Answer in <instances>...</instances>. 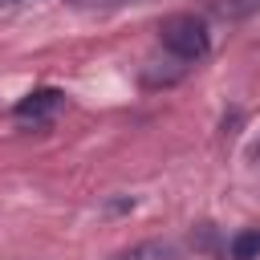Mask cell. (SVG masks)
<instances>
[{
    "mask_svg": "<svg viewBox=\"0 0 260 260\" xmlns=\"http://www.w3.org/2000/svg\"><path fill=\"white\" fill-rule=\"evenodd\" d=\"M158 41L171 57L179 61H203L211 53V32H207V20L195 16V12H171L162 16L158 24Z\"/></svg>",
    "mask_w": 260,
    "mask_h": 260,
    "instance_id": "1",
    "label": "cell"
},
{
    "mask_svg": "<svg viewBox=\"0 0 260 260\" xmlns=\"http://www.w3.org/2000/svg\"><path fill=\"white\" fill-rule=\"evenodd\" d=\"M61 102H65V93L61 89H53V85H45V89H32V93H24L16 106H12V118L20 122V126H41V122H49L57 110H61Z\"/></svg>",
    "mask_w": 260,
    "mask_h": 260,
    "instance_id": "2",
    "label": "cell"
},
{
    "mask_svg": "<svg viewBox=\"0 0 260 260\" xmlns=\"http://www.w3.org/2000/svg\"><path fill=\"white\" fill-rule=\"evenodd\" d=\"M175 256H179L175 244H167V240H142V244H134V248L114 252L110 260H175Z\"/></svg>",
    "mask_w": 260,
    "mask_h": 260,
    "instance_id": "3",
    "label": "cell"
},
{
    "mask_svg": "<svg viewBox=\"0 0 260 260\" xmlns=\"http://www.w3.org/2000/svg\"><path fill=\"white\" fill-rule=\"evenodd\" d=\"M203 8L211 12V16H219V20H244V16H252V12H260V0H203Z\"/></svg>",
    "mask_w": 260,
    "mask_h": 260,
    "instance_id": "4",
    "label": "cell"
},
{
    "mask_svg": "<svg viewBox=\"0 0 260 260\" xmlns=\"http://www.w3.org/2000/svg\"><path fill=\"white\" fill-rule=\"evenodd\" d=\"M228 256H232V260H260V228L236 232L232 244H228Z\"/></svg>",
    "mask_w": 260,
    "mask_h": 260,
    "instance_id": "5",
    "label": "cell"
},
{
    "mask_svg": "<svg viewBox=\"0 0 260 260\" xmlns=\"http://www.w3.org/2000/svg\"><path fill=\"white\" fill-rule=\"evenodd\" d=\"M16 4H28V0H0V8H16Z\"/></svg>",
    "mask_w": 260,
    "mask_h": 260,
    "instance_id": "6",
    "label": "cell"
}]
</instances>
